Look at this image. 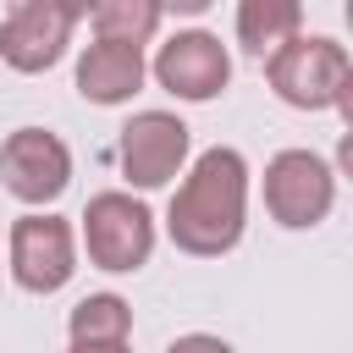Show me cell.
I'll return each mask as SVG.
<instances>
[{
	"label": "cell",
	"instance_id": "cell-13",
	"mask_svg": "<svg viewBox=\"0 0 353 353\" xmlns=\"http://www.w3.org/2000/svg\"><path fill=\"white\" fill-rule=\"evenodd\" d=\"M66 331H72V342H105V347H116V342L132 336V303L121 292H88V298L72 303Z\"/></svg>",
	"mask_w": 353,
	"mask_h": 353
},
{
	"label": "cell",
	"instance_id": "cell-12",
	"mask_svg": "<svg viewBox=\"0 0 353 353\" xmlns=\"http://www.w3.org/2000/svg\"><path fill=\"white\" fill-rule=\"evenodd\" d=\"M94 39H110V44H149L165 22V6L160 0H99L94 11H83Z\"/></svg>",
	"mask_w": 353,
	"mask_h": 353
},
{
	"label": "cell",
	"instance_id": "cell-1",
	"mask_svg": "<svg viewBox=\"0 0 353 353\" xmlns=\"http://www.w3.org/2000/svg\"><path fill=\"white\" fill-rule=\"evenodd\" d=\"M248 226V160L232 143L204 149L165 204V237L193 259H221Z\"/></svg>",
	"mask_w": 353,
	"mask_h": 353
},
{
	"label": "cell",
	"instance_id": "cell-4",
	"mask_svg": "<svg viewBox=\"0 0 353 353\" xmlns=\"http://www.w3.org/2000/svg\"><path fill=\"white\" fill-rule=\"evenodd\" d=\"M6 270L22 292H61L72 276H77V232L66 215H50V210H28L11 221V237H6Z\"/></svg>",
	"mask_w": 353,
	"mask_h": 353
},
{
	"label": "cell",
	"instance_id": "cell-6",
	"mask_svg": "<svg viewBox=\"0 0 353 353\" xmlns=\"http://www.w3.org/2000/svg\"><path fill=\"white\" fill-rule=\"evenodd\" d=\"M77 22H83L77 0H17L0 17V61L22 77H39L72 50Z\"/></svg>",
	"mask_w": 353,
	"mask_h": 353
},
{
	"label": "cell",
	"instance_id": "cell-2",
	"mask_svg": "<svg viewBox=\"0 0 353 353\" xmlns=\"http://www.w3.org/2000/svg\"><path fill=\"white\" fill-rule=\"evenodd\" d=\"M265 77L292 110H347L353 55L325 33H292L281 50L265 55Z\"/></svg>",
	"mask_w": 353,
	"mask_h": 353
},
{
	"label": "cell",
	"instance_id": "cell-14",
	"mask_svg": "<svg viewBox=\"0 0 353 353\" xmlns=\"http://www.w3.org/2000/svg\"><path fill=\"white\" fill-rule=\"evenodd\" d=\"M165 353H237V347L221 342V336H210V331H188V336H176Z\"/></svg>",
	"mask_w": 353,
	"mask_h": 353
},
{
	"label": "cell",
	"instance_id": "cell-9",
	"mask_svg": "<svg viewBox=\"0 0 353 353\" xmlns=\"http://www.w3.org/2000/svg\"><path fill=\"white\" fill-rule=\"evenodd\" d=\"M0 188L28 210L55 204L72 188V149L50 127H17L0 143Z\"/></svg>",
	"mask_w": 353,
	"mask_h": 353
},
{
	"label": "cell",
	"instance_id": "cell-8",
	"mask_svg": "<svg viewBox=\"0 0 353 353\" xmlns=\"http://www.w3.org/2000/svg\"><path fill=\"white\" fill-rule=\"evenodd\" d=\"M188 149H193V127H188L176 110H138V116L121 127V138H116L121 176H127L138 193H154V188H165L171 176H182Z\"/></svg>",
	"mask_w": 353,
	"mask_h": 353
},
{
	"label": "cell",
	"instance_id": "cell-11",
	"mask_svg": "<svg viewBox=\"0 0 353 353\" xmlns=\"http://www.w3.org/2000/svg\"><path fill=\"white\" fill-rule=\"evenodd\" d=\"M292 33H303V6L298 0H237V44L248 55H270Z\"/></svg>",
	"mask_w": 353,
	"mask_h": 353
},
{
	"label": "cell",
	"instance_id": "cell-3",
	"mask_svg": "<svg viewBox=\"0 0 353 353\" xmlns=\"http://www.w3.org/2000/svg\"><path fill=\"white\" fill-rule=\"evenodd\" d=\"M77 237H83L94 270L132 276V270H143L149 254H154V215H149L143 199H132V193H121V188H105V193L88 199Z\"/></svg>",
	"mask_w": 353,
	"mask_h": 353
},
{
	"label": "cell",
	"instance_id": "cell-7",
	"mask_svg": "<svg viewBox=\"0 0 353 353\" xmlns=\"http://www.w3.org/2000/svg\"><path fill=\"white\" fill-rule=\"evenodd\" d=\"M149 72H154V83H160L171 99H182V105H210V99H221L226 83H232V55H226V44H221L210 28H176V33L154 50Z\"/></svg>",
	"mask_w": 353,
	"mask_h": 353
},
{
	"label": "cell",
	"instance_id": "cell-5",
	"mask_svg": "<svg viewBox=\"0 0 353 353\" xmlns=\"http://www.w3.org/2000/svg\"><path fill=\"white\" fill-rule=\"evenodd\" d=\"M336 204V171L314 149H281L265 165V215L287 232H309Z\"/></svg>",
	"mask_w": 353,
	"mask_h": 353
},
{
	"label": "cell",
	"instance_id": "cell-10",
	"mask_svg": "<svg viewBox=\"0 0 353 353\" xmlns=\"http://www.w3.org/2000/svg\"><path fill=\"white\" fill-rule=\"evenodd\" d=\"M149 77V61L138 44H110V39H94L83 44L77 55V94L88 105H127Z\"/></svg>",
	"mask_w": 353,
	"mask_h": 353
},
{
	"label": "cell",
	"instance_id": "cell-15",
	"mask_svg": "<svg viewBox=\"0 0 353 353\" xmlns=\"http://www.w3.org/2000/svg\"><path fill=\"white\" fill-rule=\"evenodd\" d=\"M66 353H132L127 342H116V347H105V342H72Z\"/></svg>",
	"mask_w": 353,
	"mask_h": 353
}]
</instances>
